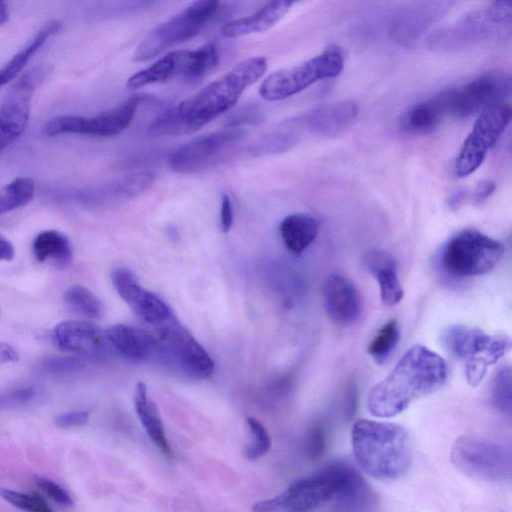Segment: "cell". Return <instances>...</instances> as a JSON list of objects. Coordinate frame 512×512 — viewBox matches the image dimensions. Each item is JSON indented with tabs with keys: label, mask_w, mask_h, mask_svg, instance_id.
Returning <instances> with one entry per match:
<instances>
[{
	"label": "cell",
	"mask_w": 512,
	"mask_h": 512,
	"mask_svg": "<svg viewBox=\"0 0 512 512\" xmlns=\"http://www.w3.org/2000/svg\"><path fill=\"white\" fill-rule=\"evenodd\" d=\"M267 67L265 57L257 56L240 61L193 97L156 116L148 126V135L179 136L199 130L231 109L241 94L264 75Z\"/></svg>",
	"instance_id": "1"
},
{
	"label": "cell",
	"mask_w": 512,
	"mask_h": 512,
	"mask_svg": "<svg viewBox=\"0 0 512 512\" xmlns=\"http://www.w3.org/2000/svg\"><path fill=\"white\" fill-rule=\"evenodd\" d=\"M447 377L444 359L423 345L405 352L393 370L369 393V412L390 418L403 412L416 399L434 393Z\"/></svg>",
	"instance_id": "2"
},
{
	"label": "cell",
	"mask_w": 512,
	"mask_h": 512,
	"mask_svg": "<svg viewBox=\"0 0 512 512\" xmlns=\"http://www.w3.org/2000/svg\"><path fill=\"white\" fill-rule=\"evenodd\" d=\"M351 442L357 464L375 479L395 480L411 465L409 435L395 423L360 419L353 425Z\"/></svg>",
	"instance_id": "3"
},
{
	"label": "cell",
	"mask_w": 512,
	"mask_h": 512,
	"mask_svg": "<svg viewBox=\"0 0 512 512\" xmlns=\"http://www.w3.org/2000/svg\"><path fill=\"white\" fill-rule=\"evenodd\" d=\"M442 342L450 354L465 364V376L472 387L478 386L489 367L511 349V339L507 335L490 334L462 324L448 327Z\"/></svg>",
	"instance_id": "4"
},
{
	"label": "cell",
	"mask_w": 512,
	"mask_h": 512,
	"mask_svg": "<svg viewBox=\"0 0 512 512\" xmlns=\"http://www.w3.org/2000/svg\"><path fill=\"white\" fill-rule=\"evenodd\" d=\"M347 462L335 460L317 472L294 481L280 495L255 503L253 512H311L337 494Z\"/></svg>",
	"instance_id": "5"
},
{
	"label": "cell",
	"mask_w": 512,
	"mask_h": 512,
	"mask_svg": "<svg viewBox=\"0 0 512 512\" xmlns=\"http://www.w3.org/2000/svg\"><path fill=\"white\" fill-rule=\"evenodd\" d=\"M511 17V1L493 2L438 30L431 35L430 46L449 51L493 41L505 36V32H510Z\"/></svg>",
	"instance_id": "6"
},
{
	"label": "cell",
	"mask_w": 512,
	"mask_h": 512,
	"mask_svg": "<svg viewBox=\"0 0 512 512\" xmlns=\"http://www.w3.org/2000/svg\"><path fill=\"white\" fill-rule=\"evenodd\" d=\"M344 63L342 48L330 44L321 53L301 64L271 73L260 85L259 94L267 101L286 99L319 80L337 77Z\"/></svg>",
	"instance_id": "7"
},
{
	"label": "cell",
	"mask_w": 512,
	"mask_h": 512,
	"mask_svg": "<svg viewBox=\"0 0 512 512\" xmlns=\"http://www.w3.org/2000/svg\"><path fill=\"white\" fill-rule=\"evenodd\" d=\"M503 245L475 229H465L443 246L439 261L442 269L454 277L484 275L498 264Z\"/></svg>",
	"instance_id": "8"
},
{
	"label": "cell",
	"mask_w": 512,
	"mask_h": 512,
	"mask_svg": "<svg viewBox=\"0 0 512 512\" xmlns=\"http://www.w3.org/2000/svg\"><path fill=\"white\" fill-rule=\"evenodd\" d=\"M220 3L200 0L191 3L169 20L155 27L137 46L133 61L151 60L170 47L198 34L216 15Z\"/></svg>",
	"instance_id": "9"
},
{
	"label": "cell",
	"mask_w": 512,
	"mask_h": 512,
	"mask_svg": "<svg viewBox=\"0 0 512 512\" xmlns=\"http://www.w3.org/2000/svg\"><path fill=\"white\" fill-rule=\"evenodd\" d=\"M451 460L464 474L485 481L511 478V452L502 444L476 435H463L452 445Z\"/></svg>",
	"instance_id": "10"
},
{
	"label": "cell",
	"mask_w": 512,
	"mask_h": 512,
	"mask_svg": "<svg viewBox=\"0 0 512 512\" xmlns=\"http://www.w3.org/2000/svg\"><path fill=\"white\" fill-rule=\"evenodd\" d=\"M218 60V51L213 44L195 50H175L132 75L127 81V87L141 88L163 83L175 77L197 82L216 67Z\"/></svg>",
	"instance_id": "11"
},
{
	"label": "cell",
	"mask_w": 512,
	"mask_h": 512,
	"mask_svg": "<svg viewBox=\"0 0 512 512\" xmlns=\"http://www.w3.org/2000/svg\"><path fill=\"white\" fill-rule=\"evenodd\" d=\"M155 335L159 343L158 359L192 379L202 380L214 372V360L175 317L157 326Z\"/></svg>",
	"instance_id": "12"
},
{
	"label": "cell",
	"mask_w": 512,
	"mask_h": 512,
	"mask_svg": "<svg viewBox=\"0 0 512 512\" xmlns=\"http://www.w3.org/2000/svg\"><path fill=\"white\" fill-rule=\"evenodd\" d=\"M245 131L227 127L194 138L177 147L168 156L169 168L179 174H192L215 165L242 141Z\"/></svg>",
	"instance_id": "13"
},
{
	"label": "cell",
	"mask_w": 512,
	"mask_h": 512,
	"mask_svg": "<svg viewBox=\"0 0 512 512\" xmlns=\"http://www.w3.org/2000/svg\"><path fill=\"white\" fill-rule=\"evenodd\" d=\"M510 119L511 108L507 103L494 105L479 114L456 158L454 170L457 177H466L481 166Z\"/></svg>",
	"instance_id": "14"
},
{
	"label": "cell",
	"mask_w": 512,
	"mask_h": 512,
	"mask_svg": "<svg viewBox=\"0 0 512 512\" xmlns=\"http://www.w3.org/2000/svg\"><path fill=\"white\" fill-rule=\"evenodd\" d=\"M511 77L505 72L483 74L460 87L445 90L448 114L466 118L489 107L506 103L511 96Z\"/></svg>",
	"instance_id": "15"
},
{
	"label": "cell",
	"mask_w": 512,
	"mask_h": 512,
	"mask_svg": "<svg viewBox=\"0 0 512 512\" xmlns=\"http://www.w3.org/2000/svg\"><path fill=\"white\" fill-rule=\"evenodd\" d=\"M140 102L141 97L134 96L95 116H59L47 122L43 131L47 136L61 134L99 137L115 136L123 132L130 125Z\"/></svg>",
	"instance_id": "16"
},
{
	"label": "cell",
	"mask_w": 512,
	"mask_h": 512,
	"mask_svg": "<svg viewBox=\"0 0 512 512\" xmlns=\"http://www.w3.org/2000/svg\"><path fill=\"white\" fill-rule=\"evenodd\" d=\"M43 75V70L38 67L23 73L0 104V126L17 138L27 126L32 97Z\"/></svg>",
	"instance_id": "17"
},
{
	"label": "cell",
	"mask_w": 512,
	"mask_h": 512,
	"mask_svg": "<svg viewBox=\"0 0 512 512\" xmlns=\"http://www.w3.org/2000/svg\"><path fill=\"white\" fill-rule=\"evenodd\" d=\"M358 105L352 100H341L312 109L289 122L322 137L344 133L355 122Z\"/></svg>",
	"instance_id": "18"
},
{
	"label": "cell",
	"mask_w": 512,
	"mask_h": 512,
	"mask_svg": "<svg viewBox=\"0 0 512 512\" xmlns=\"http://www.w3.org/2000/svg\"><path fill=\"white\" fill-rule=\"evenodd\" d=\"M324 308L327 316L336 324L354 323L362 311V300L358 289L345 276L329 274L322 286Z\"/></svg>",
	"instance_id": "19"
},
{
	"label": "cell",
	"mask_w": 512,
	"mask_h": 512,
	"mask_svg": "<svg viewBox=\"0 0 512 512\" xmlns=\"http://www.w3.org/2000/svg\"><path fill=\"white\" fill-rule=\"evenodd\" d=\"M53 340L61 350L89 355L105 354L112 348L106 332L86 321L58 323L53 331Z\"/></svg>",
	"instance_id": "20"
},
{
	"label": "cell",
	"mask_w": 512,
	"mask_h": 512,
	"mask_svg": "<svg viewBox=\"0 0 512 512\" xmlns=\"http://www.w3.org/2000/svg\"><path fill=\"white\" fill-rule=\"evenodd\" d=\"M112 346L122 356L133 361L158 358L159 343L155 334L135 326L116 324L105 330Z\"/></svg>",
	"instance_id": "21"
},
{
	"label": "cell",
	"mask_w": 512,
	"mask_h": 512,
	"mask_svg": "<svg viewBox=\"0 0 512 512\" xmlns=\"http://www.w3.org/2000/svg\"><path fill=\"white\" fill-rule=\"evenodd\" d=\"M365 264L379 284L382 303L386 306L398 304L404 291L398 278V266L394 256L383 249H372L365 256Z\"/></svg>",
	"instance_id": "22"
},
{
	"label": "cell",
	"mask_w": 512,
	"mask_h": 512,
	"mask_svg": "<svg viewBox=\"0 0 512 512\" xmlns=\"http://www.w3.org/2000/svg\"><path fill=\"white\" fill-rule=\"evenodd\" d=\"M293 4L287 0L267 2L253 14L226 23L221 34L226 38H238L264 32L281 20Z\"/></svg>",
	"instance_id": "23"
},
{
	"label": "cell",
	"mask_w": 512,
	"mask_h": 512,
	"mask_svg": "<svg viewBox=\"0 0 512 512\" xmlns=\"http://www.w3.org/2000/svg\"><path fill=\"white\" fill-rule=\"evenodd\" d=\"M340 512H370L376 506V495L359 473L347 462L341 486L333 498Z\"/></svg>",
	"instance_id": "24"
},
{
	"label": "cell",
	"mask_w": 512,
	"mask_h": 512,
	"mask_svg": "<svg viewBox=\"0 0 512 512\" xmlns=\"http://www.w3.org/2000/svg\"><path fill=\"white\" fill-rule=\"evenodd\" d=\"M448 115L446 92L442 91L410 107L400 120V128L409 134L432 132Z\"/></svg>",
	"instance_id": "25"
},
{
	"label": "cell",
	"mask_w": 512,
	"mask_h": 512,
	"mask_svg": "<svg viewBox=\"0 0 512 512\" xmlns=\"http://www.w3.org/2000/svg\"><path fill=\"white\" fill-rule=\"evenodd\" d=\"M134 407L146 433L167 457H173V450L166 437L162 419L156 404L148 397L147 387L138 382L134 393Z\"/></svg>",
	"instance_id": "26"
},
{
	"label": "cell",
	"mask_w": 512,
	"mask_h": 512,
	"mask_svg": "<svg viewBox=\"0 0 512 512\" xmlns=\"http://www.w3.org/2000/svg\"><path fill=\"white\" fill-rule=\"evenodd\" d=\"M279 229L287 250L300 255L317 237L319 222L311 214L293 213L281 221Z\"/></svg>",
	"instance_id": "27"
},
{
	"label": "cell",
	"mask_w": 512,
	"mask_h": 512,
	"mask_svg": "<svg viewBox=\"0 0 512 512\" xmlns=\"http://www.w3.org/2000/svg\"><path fill=\"white\" fill-rule=\"evenodd\" d=\"M32 250L35 258L40 262L53 260L65 265L72 259L73 252L70 241L56 230L40 232L34 239Z\"/></svg>",
	"instance_id": "28"
},
{
	"label": "cell",
	"mask_w": 512,
	"mask_h": 512,
	"mask_svg": "<svg viewBox=\"0 0 512 512\" xmlns=\"http://www.w3.org/2000/svg\"><path fill=\"white\" fill-rule=\"evenodd\" d=\"M131 309L146 323L159 326L173 315L169 306L156 294L143 289Z\"/></svg>",
	"instance_id": "29"
},
{
	"label": "cell",
	"mask_w": 512,
	"mask_h": 512,
	"mask_svg": "<svg viewBox=\"0 0 512 512\" xmlns=\"http://www.w3.org/2000/svg\"><path fill=\"white\" fill-rule=\"evenodd\" d=\"M65 302L77 313L92 319L101 318L105 307L92 291L82 285H72L64 296Z\"/></svg>",
	"instance_id": "30"
},
{
	"label": "cell",
	"mask_w": 512,
	"mask_h": 512,
	"mask_svg": "<svg viewBox=\"0 0 512 512\" xmlns=\"http://www.w3.org/2000/svg\"><path fill=\"white\" fill-rule=\"evenodd\" d=\"M35 185L29 177H18L0 191V214L26 205L34 196Z\"/></svg>",
	"instance_id": "31"
},
{
	"label": "cell",
	"mask_w": 512,
	"mask_h": 512,
	"mask_svg": "<svg viewBox=\"0 0 512 512\" xmlns=\"http://www.w3.org/2000/svg\"><path fill=\"white\" fill-rule=\"evenodd\" d=\"M399 339L400 328L397 320H389L379 329L367 351L377 363H383L393 353Z\"/></svg>",
	"instance_id": "32"
},
{
	"label": "cell",
	"mask_w": 512,
	"mask_h": 512,
	"mask_svg": "<svg viewBox=\"0 0 512 512\" xmlns=\"http://www.w3.org/2000/svg\"><path fill=\"white\" fill-rule=\"evenodd\" d=\"M491 396L498 411L510 417L512 412L511 369L504 366L495 374L491 385Z\"/></svg>",
	"instance_id": "33"
},
{
	"label": "cell",
	"mask_w": 512,
	"mask_h": 512,
	"mask_svg": "<svg viewBox=\"0 0 512 512\" xmlns=\"http://www.w3.org/2000/svg\"><path fill=\"white\" fill-rule=\"evenodd\" d=\"M113 286L124 302L131 306L143 291L136 275L127 267H116L111 273Z\"/></svg>",
	"instance_id": "34"
},
{
	"label": "cell",
	"mask_w": 512,
	"mask_h": 512,
	"mask_svg": "<svg viewBox=\"0 0 512 512\" xmlns=\"http://www.w3.org/2000/svg\"><path fill=\"white\" fill-rule=\"evenodd\" d=\"M0 497L12 506L25 512H54L39 496L0 488Z\"/></svg>",
	"instance_id": "35"
},
{
	"label": "cell",
	"mask_w": 512,
	"mask_h": 512,
	"mask_svg": "<svg viewBox=\"0 0 512 512\" xmlns=\"http://www.w3.org/2000/svg\"><path fill=\"white\" fill-rule=\"evenodd\" d=\"M421 9H416L412 11L411 13H408V15L404 16V20L402 24H397L401 27V32L398 33V35H402L404 39H408L409 35L412 34L413 36L419 33H421V30L429 25L431 21H433V11L438 10L439 7H433V3H430V6L420 7Z\"/></svg>",
	"instance_id": "36"
},
{
	"label": "cell",
	"mask_w": 512,
	"mask_h": 512,
	"mask_svg": "<svg viewBox=\"0 0 512 512\" xmlns=\"http://www.w3.org/2000/svg\"><path fill=\"white\" fill-rule=\"evenodd\" d=\"M247 424L254 442L246 448L245 455L248 459L255 460L268 452L271 447V438L265 427L257 419L248 417Z\"/></svg>",
	"instance_id": "37"
},
{
	"label": "cell",
	"mask_w": 512,
	"mask_h": 512,
	"mask_svg": "<svg viewBox=\"0 0 512 512\" xmlns=\"http://www.w3.org/2000/svg\"><path fill=\"white\" fill-rule=\"evenodd\" d=\"M328 436L323 425L313 424L307 431L304 439L306 455L313 461L319 460L325 454Z\"/></svg>",
	"instance_id": "38"
},
{
	"label": "cell",
	"mask_w": 512,
	"mask_h": 512,
	"mask_svg": "<svg viewBox=\"0 0 512 512\" xmlns=\"http://www.w3.org/2000/svg\"><path fill=\"white\" fill-rule=\"evenodd\" d=\"M296 143L297 138H295L294 136L279 134L269 136L264 140L260 141L258 144H255L251 151L257 154H274L289 150Z\"/></svg>",
	"instance_id": "39"
},
{
	"label": "cell",
	"mask_w": 512,
	"mask_h": 512,
	"mask_svg": "<svg viewBox=\"0 0 512 512\" xmlns=\"http://www.w3.org/2000/svg\"><path fill=\"white\" fill-rule=\"evenodd\" d=\"M36 482L40 489L55 502L64 506H71L73 504V500L70 495L53 481L45 478H38Z\"/></svg>",
	"instance_id": "40"
},
{
	"label": "cell",
	"mask_w": 512,
	"mask_h": 512,
	"mask_svg": "<svg viewBox=\"0 0 512 512\" xmlns=\"http://www.w3.org/2000/svg\"><path fill=\"white\" fill-rule=\"evenodd\" d=\"M89 413L86 411L63 413L55 418V425L59 428H72L82 426L87 423Z\"/></svg>",
	"instance_id": "41"
},
{
	"label": "cell",
	"mask_w": 512,
	"mask_h": 512,
	"mask_svg": "<svg viewBox=\"0 0 512 512\" xmlns=\"http://www.w3.org/2000/svg\"><path fill=\"white\" fill-rule=\"evenodd\" d=\"M233 224V208L232 203L227 194H223L221 197V208H220V226L223 233L230 231Z\"/></svg>",
	"instance_id": "42"
},
{
	"label": "cell",
	"mask_w": 512,
	"mask_h": 512,
	"mask_svg": "<svg viewBox=\"0 0 512 512\" xmlns=\"http://www.w3.org/2000/svg\"><path fill=\"white\" fill-rule=\"evenodd\" d=\"M495 184L491 181H481L473 191V200L480 203L488 199L495 191Z\"/></svg>",
	"instance_id": "43"
},
{
	"label": "cell",
	"mask_w": 512,
	"mask_h": 512,
	"mask_svg": "<svg viewBox=\"0 0 512 512\" xmlns=\"http://www.w3.org/2000/svg\"><path fill=\"white\" fill-rule=\"evenodd\" d=\"M19 356L15 349L7 343L0 342V365L10 362H17Z\"/></svg>",
	"instance_id": "44"
},
{
	"label": "cell",
	"mask_w": 512,
	"mask_h": 512,
	"mask_svg": "<svg viewBox=\"0 0 512 512\" xmlns=\"http://www.w3.org/2000/svg\"><path fill=\"white\" fill-rule=\"evenodd\" d=\"M14 257V248L12 244L0 235V261H10Z\"/></svg>",
	"instance_id": "45"
},
{
	"label": "cell",
	"mask_w": 512,
	"mask_h": 512,
	"mask_svg": "<svg viewBox=\"0 0 512 512\" xmlns=\"http://www.w3.org/2000/svg\"><path fill=\"white\" fill-rule=\"evenodd\" d=\"M17 137L0 126V152L12 144Z\"/></svg>",
	"instance_id": "46"
},
{
	"label": "cell",
	"mask_w": 512,
	"mask_h": 512,
	"mask_svg": "<svg viewBox=\"0 0 512 512\" xmlns=\"http://www.w3.org/2000/svg\"><path fill=\"white\" fill-rule=\"evenodd\" d=\"M9 10L5 2L0 1V26L8 21Z\"/></svg>",
	"instance_id": "47"
},
{
	"label": "cell",
	"mask_w": 512,
	"mask_h": 512,
	"mask_svg": "<svg viewBox=\"0 0 512 512\" xmlns=\"http://www.w3.org/2000/svg\"><path fill=\"white\" fill-rule=\"evenodd\" d=\"M11 81V78L6 74V72L1 68L0 69V88Z\"/></svg>",
	"instance_id": "48"
}]
</instances>
